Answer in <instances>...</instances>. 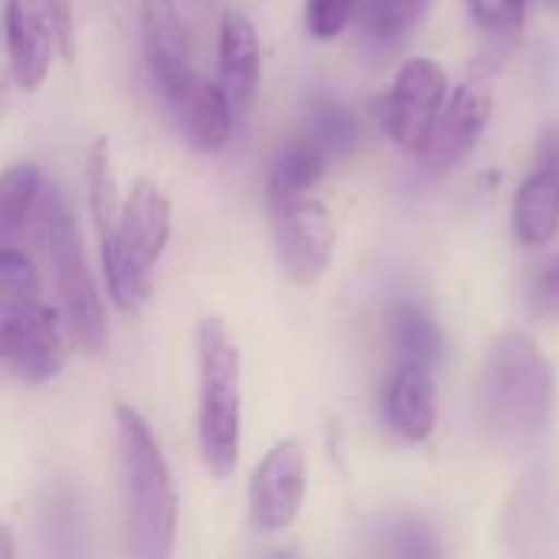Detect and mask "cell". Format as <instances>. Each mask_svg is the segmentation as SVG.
Here are the masks:
<instances>
[{
    "label": "cell",
    "mask_w": 559,
    "mask_h": 559,
    "mask_svg": "<svg viewBox=\"0 0 559 559\" xmlns=\"http://www.w3.org/2000/svg\"><path fill=\"white\" fill-rule=\"evenodd\" d=\"M554 367L527 334H504L481 364L475 419L485 439L504 452L531 449L554 416Z\"/></svg>",
    "instance_id": "6da1fadb"
},
{
    "label": "cell",
    "mask_w": 559,
    "mask_h": 559,
    "mask_svg": "<svg viewBox=\"0 0 559 559\" xmlns=\"http://www.w3.org/2000/svg\"><path fill=\"white\" fill-rule=\"evenodd\" d=\"M75 341L56 305L46 301L33 262L0 246V360L29 383H49L69 364Z\"/></svg>",
    "instance_id": "7a4b0ae2"
},
{
    "label": "cell",
    "mask_w": 559,
    "mask_h": 559,
    "mask_svg": "<svg viewBox=\"0 0 559 559\" xmlns=\"http://www.w3.org/2000/svg\"><path fill=\"white\" fill-rule=\"evenodd\" d=\"M197 439L213 478H229L242 449V354L223 318L197 328Z\"/></svg>",
    "instance_id": "3957f363"
},
{
    "label": "cell",
    "mask_w": 559,
    "mask_h": 559,
    "mask_svg": "<svg viewBox=\"0 0 559 559\" xmlns=\"http://www.w3.org/2000/svg\"><path fill=\"white\" fill-rule=\"evenodd\" d=\"M121 465H124V495H128V534L131 550L144 559H167L177 537V488L160 452V442L151 423L131 409L115 406Z\"/></svg>",
    "instance_id": "277c9868"
},
{
    "label": "cell",
    "mask_w": 559,
    "mask_h": 559,
    "mask_svg": "<svg viewBox=\"0 0 559 559\" xmlns=\"http://www.w3.org/2000/svg\"><path fill=\"white\" fill-rule=\"evenodd\" d=\"M170 242V200L141 177L121 200L115 229L102 239V265L115 308L121 314H141L151 301L154 265Z\"/></svg>",
    "instance_id": "5b68a950"
},
{
    "label": "cell",
    "mask_w": 559,
    "mask_h": 559,
    "mask_svg": "<svg viewBox=\"0 0 559 559\" xmlns=\"http://www.w3.org/2000/svg\"><path fill=\"white\" fill-rule=\"evenodd\" d=\"M39 223H43V246H46L49 272L56 282V295H59V311L72 331V341L85 354H102L108 347L105 301L95 285V275L88 272L75 216L56 190L43 193Z\"/></svg>",
    "instance_id": "8992f818"
},
{
    "label": "cell",
    "mask_w": 559,
    "mask_h": 559,
    "mask_svg": "<svg viewBox=\"0 0 559 559\" xmlns=\"http://www.w3.org/2000/svg\"><path fill=\"white\" fill-rule=\"evenodd\" d=\"M269 210H272L275 252L285 275L298 285H314L328 272L337 242L331 210L311 193L269 200Z\"/></svg>",
    "instance_id": "52a82bcc"
},
{
    "label": "cell",
    "mask_w": 559,
    "mask_h": 559,
    "mask_svg": "<svg viewBox=\"0 0 559 559\" xmlns=\"http://www.w3.org/2000/svg\"><path fill=\"white\" fill-rule=\"evenodd\" d=\"M449 98V75L436 59H406L386 92L383 124L396 147L419 154Z\"/></svg>",
    "instance_id": "ba28073f"
},
{
    "label": "cell",
    "mask_w": 559,
    "mask_h": 559,
    "mask_svg": "<svg viewBox=\"0 0 559 559\" xmlns=\"http://www.w3.org/2000/svg\"><path fill=\"white\" fill-rule=\"evenodd\" d=\"M308 498V459L295 439L269 449L249 485V521L262 534L288 531Z\"/></svg>",
    "instance_id": "9c48e42d"
},
{
    "label": "cell",
    "mask_w": 559,
    "mask_h": 559,
    "mask_svg": "<svg viewBox=\"0 0 559 559\" xmlns=\"http://www.w3.org/2000/svg\"><path fill=\"white\" fill-rule=\"evenodd\" d=\"M491 108H495V95L485 79L462 82L452 92V98H445V105L429 131L426 147L419 151L423 164L436 174L459 167L475 151L481 131L488 128Z\"/></svg>",
    "instance_id": "30bf717a"
},
{
    "label": "cell",
    "mask_w": 559,
    "mask_h": 559,
    "mask_svg": "<svg viewBox=\"0 0 559 559\" xmlns=\"http://www.w3.org/2000/svg\"><path fill=\"white\" fill-rule=\"evenodd\" d=\"M141 46L154 88L177 105L193 85L190 39L174 0H141Z\"/></svg>",
    "instance_id": "8fae6325"
},
{
    "label": "cell",
    "mask_w": 559,
    "mask_h": 559,
    "mask_svg": "<svg viewBox=\"0 0 559 559\" xmlns=\"http://www.w3.org/2000/svg\"><path fill=\"white\" fill-rule=\"evenodd\" d=\"M504 534L518 554H557L559 475L534 472L521 481L504 511Z\"/></svg>",
    "instance_id": "7c38bea8"
},
{
    "label": "cell",
    "mask_w": 559,
    "mask_h": 559,
    "mask_svg": "<svg viewBox=\"0 0 559 559\" xmlns=\"http://www.w3.org/2000/svg\"><path fill=\"white\" fill-rule=\"evenodd\" d=\"M3 33H7V62H10L13 82L26 92H36L46 82L52 52H56L43 3L39 0H7Z\"/></svg>",
    "instance_id": "4fadbf2b"
},
{
    "label": "cell",
    "mask_w": 559,
    "mask_h": 559,
    "mask_svg": "<svg viewBox=\"0 0 559 559\" xmlns=\"http://www.w3.org/2000/svg\"><path fill=\"white\" fill-rule=\"evenodd\" d=\"M262 79V46L252 20L226 10L219 20V85L226 88L236 115L249 111Z\"/></svg>",
    "instance_id": "5bb4252c"
},
{
    "label": "cell",
    "mask_w": 559,
    "mask_h": 559,
    "mask_svg": "<svg viewBox=\"0 0 559 559\" xmlns=\"http://www.w3.org/2000/svg\"><path fill=\"white\" fill-rule=\"evenodd\" d=\"M383 413L390 429L403 439V442H426L436 429V383L429 367L423 364H409L400 360L390 386H386V400H383Z\"/></svg>",
    "instance_id": "9a60e30c"
},
{
    "label": "cell",
    "mask_w": 559,
    "mask_h": 559,
    "mask_svg": "<svg viewBox=\"0 0 559 559\" xmlns=\"http://www.w3.org/2000/svg\"><path fill=\"white\" fill-rule=\"evenodd\" d=\"M174 108L180 111V128L193 151L216 154L229 144L233 124H236V108L219 82L197 75L193 85L187 88V95Z\"/></svg>",
    "instance_id": "2e32d148"
},
{
    "label": "cell",
    "mask_w": 559,
    "mask_h": 559,
    "mask_svg": "<svg viewBox=\"0 0 559 559\" xmlns=\"http://www.w3.org/2000/svg\"><path fill=\"white\" fill-rule=\"evenodd\" d=\"M514 236L524 246H547L559 233V167L534 164L514 197Z\"/></svg>",
    "instance_id": "e0dca14e"
},
{
    "label": "cell",
    "mask_w": 559,
    "mask_h": 559,
    "mask_svg": "<svg viewBox=\"0 0 559 559\" xmlns=\"http://www.w3.org/2000/svg\"><path fill=\"white\" fill-rule=\"evenodd\" d=\"M331 154L305 131L298 141H292L272 164L269 174V200H288V197H305L311 193L324 174H328Z\"/></svg>",
    "instance_id": "ac0fdd59"
},
{
    "label": "cell",
    "mask_w": 559,
    "mask_h": 559,
    "mask_svg": "<svg viewBox=\"0 0 559 559\" xmlns=\"http://www.w3.org/2000/svg\"><path fill=\"white\" fill-rule=\"evenodd\" d=\"M390 337L400 360L409 364L432 367L442 354V331L436 318L416 301H400L390 308Z\"/></svg>",
    "instance_id": "d6986e66"
},
{
    "label": "cell",
    "mask_w": 559,
    "mask_h": 559,
    "mask_svg": "<svg viewBox=\"0 0 559 559\" xmlns=\"http://www.w3.org/2000/svg\"><path fill=\"white\" fill-rule=\"evenodd\" d=\"M85 190H88V213H92L95 233H98V239H105L115 229L118 210H121L118 174H115L108 138H95L85 154Z\"/></svg>",
    "instance_id": "ffe728a7"
},
{
    "label": "cell",
    "mask_w": 559,
    "mask_h": 559,
    "mask_svg": "<svg viewBox=\"0 0 559 559\" xmlns=\"http://www.w3.org/2000/svg\"><path fill=\"white\" fill-rule=\"evenodd\" d=\"M429 0H357L354 13L360 16L364 33L380 46H396L406 39L416 23L426 16Z\"/></svg>",
    "instance_id": "44dd1931"
},
{
    "label": "cell",
    "mask_w": 559,
    "mask_h": 559,
    "mask_svg": "<svg viewBox=\"0 0 559 559\" xmlns=\"http://www.w3.org/2000/svg\"><path fill=\"white\" fill-rule=\"evenodd\" d=\"M308 134L334 157H347L360 141L357 115L331 95H314L308 108Z\"/></svg>",
    "instance_id": "7402d4cb"
},
{
    "label": "cell",
    "mask_w": 559,
    "mask_h": 559,
    "mask_svg": "<svg viewBox=\"0 0 559 559\" xmlns=\"http://www.w3.org/2000/svg\"><path fill=\"white\" fill-rule=\"evenodd\" d=\"M39 190H43V174L36 164L23 160L0 174V242L26 223L33 203L43 197Z\"/></svg>",
    "instance_id": "603a6c76"
},
{
    "label": "cell",
    "mask_w": 559,
    "mask_h": 559,
    "mask_svg": "<svg viewBox=\"0 0 559 559\" xmlns=\"http://www.w3.org/2000/svg\"><path fill=\"white\" fill-rule=\"evenodd\" d=\"M527 3L531 0H472V13L485 33L511 39L521 36L527 23Z\"/></svg>",
    "instance_id": "cb8c5ba5"
},
{
    "label": "cell",
    "mask_w": 559,
    "mask_h": 559,
    "mask_svg": "<svg viewBox=\"0 0 559 559\" xmlns=\"http://www.w3.org/2000/svg\"><path fill=\"white\" fill-rule=\"evenodd\" d=\"M357 0H305V26L314 39H334L350 23Z\"/></svg>",
    "instance_id": "d4e9b609"
},
{
    "label": "cell",
    "mask_w": 559,
    "mask_h": 559,
    "mask_svg": "<svg viewBox=\"0 0 559 559\" xmlns=\"http://www.w3.org/2000/svg\"><path fill=\"white\" fill-rule=\"evenodd\" d=\"M390 537L396 540L393 544L396 557H439L442 554V547L436 544V534L423 521H413V518H400Z\"/></svg>",
    "instance_id": "484cf974"
},
{
    "label": "cell",
    "mask_w": 559,
    "mask_h": 559,
    "mask_svg": "<svg viewBox=\"0 0 559 559\" xmlns=\"http://www.w3.org/2000/svg\"><path fill=\"white\" fill-rule=\"evenodd\" d=\"M43 3V13H46V23L52 29V43H56V52L72 62L75 59V46H79V36H75V10H72V0H39Z\"/></svg>",
    "instance_id": "4316f807"
},
{
    "label": "cell",
    "mask_w": 559,
    "mask_h": 559,
    "mask_svg": "<svg viewBox=\"0 0 559 559\" xmlns=\"http://www.w3.org/2000/svg\"><path fill=\"white\" fill-rule=\"evenodd\" d=\"M531 308L544 321H559V252L537 272L531 285Z\"/></svg>",
    "instance_id": "83f0119b"
},
{
    "label": "cell",
    "mask_w": 559,
    "mask_h": 559,
    "mask_svg": "<svg viewBox=\"0 0 559 559\" xmlns=\"http://www.w3.org/2000/svg\"><path fill=\"white\" fill-rule=\"evenodd\" d=\"M534 164H547V167H559V124H550L540 141H537V154Z\"/></svg>",
    "instance_id": "f1b7e54d"
},
{
    "label": "cell",
    "mask_w": 559,
    "mask_h": 559,
    "mask_svg": "<svg viewBox=\"0 0 559 559\" xmlns=\"http://www.w3.org/2000/svg\"><path fill=\"white\" fill-rule=\"evenodd\" d=\"M16 554V547H13V537H10V531L0 524V559H10Z\"/></svg>",
    "instance_id": "f546056e"
},
{
    "label": "cell",
    "mask_w": 559,
    "mask_h": 559,
    "mask_svg": "<svg viewBox=\"0 0 559 559\" xmlns=\"http://www.w3.org/2000/svg\"><path fill=\"white\" fill-rule=\"evenodd\" d=\"M7 102H10V92H7V79L0 75V118H3V111H7Z\"/></svg>",
    "instance_id": "4dcf8cb0"
},
{
    "label": "cell",
    "mask_w": 559,
    "mask_h": 559,
    "mask_svg": "<svg viewBox=\"0 0 559 559\" xmlns=\"http://www.w3.org/2000/svg\"><path fill=\"white\" fill-rule=\"evenodd\" d=\"M544 3H547V7H554V10L559 13V0H544Z\"/></svg>",
    "instance_id": "1f68e13d"
}]
</instances>
